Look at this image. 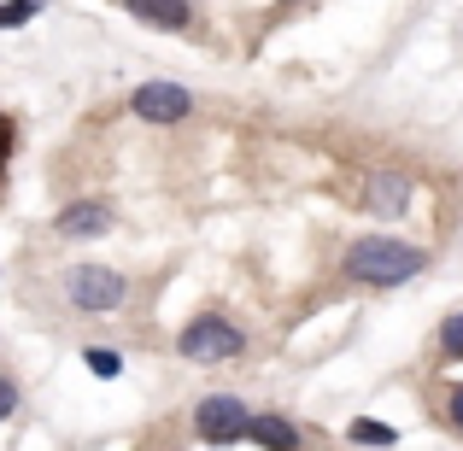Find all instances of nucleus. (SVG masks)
Listing matches in <instances>:
<instances>
[{
  "mask_svg": "<svg viewBox=\"0 0 463 451\" xmlns=\"http://www.w3.org/2000/svg\"><path fill=\"white\" fill-rule=\"evenodd\" d=\"M346 282L358 287H405L411 276L429 270V252L411 247V240H393V235H364L346 247Z\"/></svg>",
  "mask_w": 463,
  "mask_h": 451,
  "instance_id": "obj_1",
  "label": "nucleus"
},
{
  "mask_svg": "<svg viewBox=\"0 0 463 451\" xmlns=\"http://www.w3.org/2000/svg\"><path fill=\"white\" fill-rule=\"evenodd\" d=\"M176 352L188 363H229V358H241L247 352V328L241 323H229L223 311H200L194 323H182V334H176Z\"/></svg>",
  "mask_w": 463,
  "mask_h": 451,
  "instance_id": "obj_2",
  "label": "nucleus"
},
{
  "mask_svg": "<svg viewBox=\"0 0 463 451\" xmlns=\"http://www.w3.org/2000/svg\"><path fill=\"white\" fill-rule=\"evenodd\" d=\"M188 422H194V440H200V446H241V440H247L252 410H247L241 393H205L200 405H194Z\"/></svg>",
  "mask_w": 463,
  "mask_h": 451,
  "instance_id": "obj_3",
  "label": "nucleus"
},
{
  "mask_svg": "<svg viewBox=\"0 0 463 451\" xmlns=\"http://www.w3.org/2000/svg\"><path fill=\"white\" fill-rule=\"evenodd\" d=\"M65 299L77 305V311H89V316H106V311H118V305L129 299V282L118 270H106V264H71L65 270Z\"/></svg>",
  "mask_w": 463,
  "mask_h": 451,
  "instance_id": "obj_4",
  "label": "nucleus"
},
{
  "mask_svg": "<svg viewBox=\"0 0 463 451\" xmlns=\"http://www.w3.org/2000/svg\"><path fill=\"white\" fill-rule=\"evenodd\" d=\"M129 112H136L141 124H182V117L194 112V94L182 89V82H141V89L129 94Z\"/></svg>",
  "mask_w": 463,
  "mask_h": 451,
  "instance_id": "obj_5",
  "label": "nucleus"
},
{
  "mask_svg": "<svg viewBox=\"0 0 463 451\" xmlns=\"http://www.w3.org/2000/svg\"><path fill=\"white\" fill-rule=\"evenodd\" d=\"M358 200L370 217H399V211H411V176L405 170H370Z\"/></svg>",
  "mask_w": 463,
  "mask_h": 451,
  "instance_id": "obj_6",
  "label": "nucleus"
},
{
  "mask_svg": "<svg viewBox=\"0 0 463 451\" xmlns=\"http://www.w3.org/2000/svg\"><path fill=\"white\" fill-rule=\"evenodd\" d=\"M247 440L259 446V451H311V446H306V434H299L288 417H276V410H264V417H252V422H247Z\"/></svg>",
  "mask_w": 463,
  "mask_h": 451,
  "instance_id": "obj_7",
  "label": "nucleus"
},
{
  "mask_svg": "<svg viewBox=\"0 0 463 451\" xmlns=\"http://www.w3.org/2000/svg\"><path fill=\"white\" fill-rule=\"evenodd\" d=\"M59 235L65 240H82V235H106L112 229V205H100V200H77V205H65L59 211Z\"/></svg>",
  "mask_w": 463,
  "mask_h": 451,
  "instance_id": "obj_8",
  "label": "nucleus"
},
{
  "mask_svg": "<svg viewBox=\"0 0 463 451\" xmlns=\"http://www.w3.org/2000/svg\"><path fill=\"white\" fill-rule=\"evenodd\" d=\"M129 12H136L141 23H153V30H170V35H182L194 23V6L188 0H124Z\"/></svg>",
  "mask_w": 463,
  "mask_h": 451,
  "instance_id": "obj_9",
  "label": "nucleus"
},
{
  "mask_svg": "<svg viewBox=\"0 0 463 451\" xmlns=\"http://www.w3.org/2000/svg\"><path fill=\"white\" fill-rule=\"evenodd\" d=\"M346 446H358V451H393L399 446V428H387V422H370V417H358L346 428Z\"/></svg>",
  "mask_w": 463,
  "mask_h": 451,
  "instance_id": "obj_10",
  "label": "nucleus"
},
{
  "mask_svg": "<svg viewBox=\"0 0 463 451\" xmlns=\"http://www.w3.org/2000/svg\"><path fill=\"white\" fill-rule=\"evenodd\" d=\"M42 12V0H0V30H18Z\"/></svg>",
  "mask_w": 463,
  "mask_h": 451,
  "instance_id": "obj_11",
  "label": "nucleus"
},
{
  "mask_svg": "<svg viewBox=\"0 0 463 451\" xmlns=\"http://www.w3.org/2000/svg\"><path fill=\"white\" fill-rule=\"evenodd\" d=\"M82 363H89L100 381H112V375L124 370V358H118V352H106V346H89V352H82Z\"/></svg>",
  "mask_w": 463,
  "mask_h": 451,
  "instance_id": "obj_12",
  "label": "nucleus"
},
{
  "mask_svg": "<svg viewBox=\"0 0 463 451\" xmlns=\"http://www.w3.org/2000/svg\"><path fill=\"white\" fill-rule=\"evenodd\" d=\"M440 417H446V428L452 434H463V381H452V387H440Z\"/></svg>",
  "mask_w": 463,
  "mask_h": 451,
  "instance_id": "obj_13",
  "label": "nucleus"
},
{
  "mask_svg": "<svg viewBox=\"0 0 463 451\" xmlns=\"http://www.w3.org/2000/svg\"><path fill=\"white\" fill-rule=\"evenodd\" d=\"M440 352H446V358H463V311H452L440 323Z\"/></svg>",
  "mask_w": 463,
  "mask_h": 451,
  "instance_id": "obj_14",
  "label": "nucleus"
},
{
  "mask_svg": "<svg viewBox=\"0 0 463 451\" xmlns=\"http://www.w3.org/2000/svg\"><path fill=\"white\" fill-rule=\"evenodd\" d=\"M12 410H18V381H12V375H0V422H6Z\"/></svg>",
  "mask_w": 463,
  "mask_h": 451,
  "instance_id": "obj_15",
  "label": "nucleus"
},
{
  "mask_svg": "<svg viewBox=\"0 0 463 451\" xmlns=\"http://www.w3.org/2000/svg\"><path fill=\"white\" fill-rule=\"evenodd\" d=\"M6 158H12V124L0 117V170H6Z\"/></svg>",
  "mask_w": 463,
  "mask_h": 451,
  "instance_id": "obj_16",
  "label": "nucleus"
},
{
  "mask_svg": "<svg viewBox=\"0 0 463 451\" xmlns=\"http://www.w3.org/2000/svg\"><path fill=\"white\" fill-rule=\"evenodd\" d=\"M141 451H158V446H141Z\"/></svg>",
  "mask_w": 463,
  "mask_h": 451,
  "instance_id": "obj_17",
  "label": "nucleus"
}]
</instances>
